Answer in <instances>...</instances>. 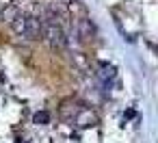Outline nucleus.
<instances>
[{"mask_svg":"<svg viewBox=\"0 0 158 143\" xmlns=\"http://www.w3.org/2000/svg\"><path fill=\"white\" fill-rule=\"evenodd\" d=\"M11 28L18 37L22 39H39L41 37V31H44V24L41 20L37 18H31V15H18L13 22H11Z\"/></svg>","mask_w":158,"mask_h":143,"instance_id":"1","label":"nucleus"},{"mask_svg":"<svg viewBox=\"0 0 158 143\" xmlns=\"http://www.w3.org/2000/svg\"><path fill=\"white\" fill-rule=\"evenodd\" d=\"M41 35L46 37V41L52 46V48H56V50H63L65 48V44H67V37H65V31L56 24V20L54 18H50V20H46V24H44V31H41Z\"/></svg>","mask_w":158,"mask_h":143,"instance_id":"2","label":"nucleus"},{"mask_svg":"<svg viewBox=\"0 0 158 143\" xmlns=\"http://www.w3.org/2000/svg\"><path fill=\"white\" fill-rule=\"evenodd\" d=\"M76 124H78L80 128H91V126L98 124V115H95L91 108H82V111L76 115Z\"/></svg>","mask_w":158,"mask_h":143,"instance_id":"3","label":"nucleus"},{"mask_svg":"<svg viewBox=\"0 0 158 143\" xmlns=\"http://www.w3.org/2000/svg\"><path fill=\"white\" fill-rule=\"evenodd\" d=\"M18 15H20V11H18L15 5H7V7L2 9V20H5V22H13Z\"/></svg>","mask_w":158,"mask_h":143,"instance_id":"4","label":"nucleus"},{"mask_svg":"<svg viewBox=\"0 0 158 143\" xmlns=\"http://www.w3.org/2000/svg\"><path fill=\"white\" fill-rule=\"evenodd\" d=\"M33 121H35L37 126H46V124L50 121V113H48V111H37V113L33 115Z\"/></svg>","mask_w":158,"mask_h":143,"instance_id":"5","label":"nucleus"}]
</instances>
